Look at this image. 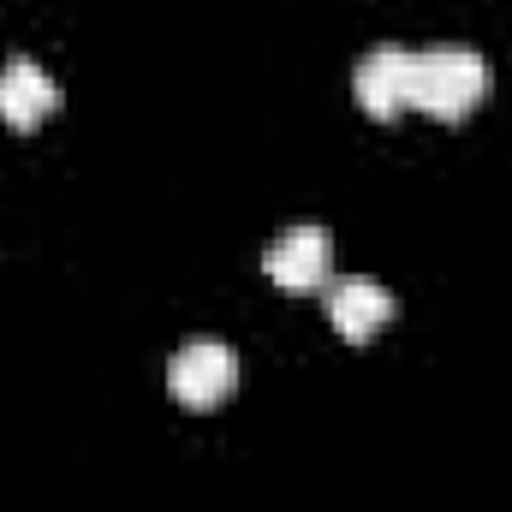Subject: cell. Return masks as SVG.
<instances>
[{"mask_svg":"<svg viewBox=\"0 0 512 512\" xmlns=\"http://www.w3.org/2000/svg\"><path fill=\"white\" fill-rule=\"evenodd\" d=\"M328 322L352 346H364V340H376L393 322V292H387L382 280H370V274H346V280L328 286Z\"/></svg>","mask_w":512,"mask_h":512,"instance_id":"5","label":"cell"},{"mask_svg":"<svg viewBox=\"0 0 512 512\" xmlns=\"http://www.w3.org/2000/svg\"><path fill=\"white\" fill-rule=\"evenodd\" d=\"M233 382H239V358H233V346H221V340H185V346L173 352V364H167L173 399L191 405V411H215V405L233 393Z\"/></svg>","mask_w":512,"mask_h":512,"instance_id":"2","label":"cell"},{"mask_svg":"<svg viewBox=\"0 0 512 512\" xmlns=\"http://www.w3.org/2000/svg\"><path fill=\"white\" fill-rule=\"evenodd\" d=\"M489 90V66L477 48L447 42V48H417L411 60V108L435 114V120H465Z\"/></svg>","mask_w":512,"mask_h":512,"instance_id":"1","label":"cell"},{"mask_svg":"<svg viewBox=\"0 0 512 512\" xmlns=\"http://www.w3.org/2000/svg\"><path fill=\"white\" fill-rule=\"evenodd\" d=\"M411 60H417V48H399V42H382L358 60L352 90H358L370 120H399L411 108Z\"/></svg>","mask_w":512,"mask_h":512,"instance_id":"4","label":"cell"},{"mask_svg":"<svg viewBox=\"0 0 512 512\" xmlns=\"http://www.w3.org/2000/svg\"><path fill=\"white\" fill-rule=\"evenodd\" d=\"M328 268H334V239H328V227H316V221L286 227V233L262 251V274H268L280 292H316V286H328Z\"/></svg>","mask_w":512,"mask_h":512,"instance_id":"3","label":"cell"},{"mask_svg":"<svg viewBox=\"0 0 512 512\" xmlns=\"http://www.w3.org/2000/svg\"><path fill=\"white\" fill-rule=\"evenodd\" d=\"M54 102H60V90H54V78L30 54H12L0 66V120L12 131H36L54 114Z\"/></svg>","mask_w":512,"mask_h":512,"instance_id":"6","label":"cell"}]
</instances>
